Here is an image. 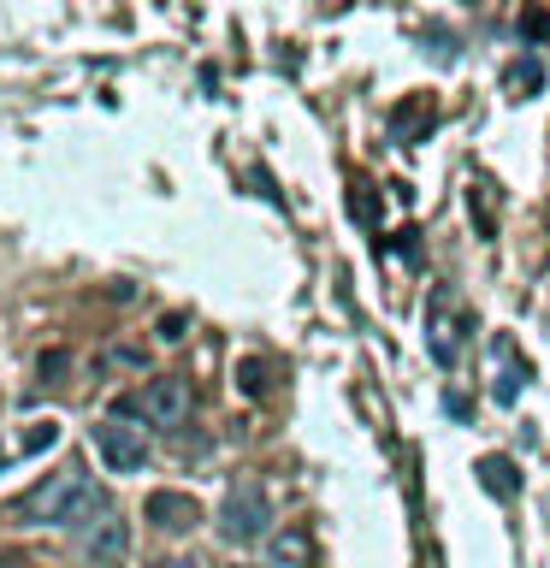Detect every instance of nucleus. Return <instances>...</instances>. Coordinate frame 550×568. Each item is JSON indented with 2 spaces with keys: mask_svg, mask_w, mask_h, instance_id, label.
Masks as SVG:
<instances>
[{
  "mask_svg": "<svg viewBox=\"0 0 550 568\" xmlns=\"http://www.w3.org/2000/svg\"><path fill=\"white\" fill-rule=\"evenodd\" d=\"M89 479H83V468L71 462V468H60V474H48V479H35V486L18 497V521H30V527H48V521H78V509L89 504Z\"/></svg>",
  "mask_w": 550,
  "mask_h": 568,
  "instance_id": "f257e3e1",
  "label": "nucleus"
},
{
  "mask_svg": "<svg viewBox=\"0 0 550 568\" xmlns=\"http://www.w3.org/2000/svg\"><path fill=\"white\" fill-rule=\"evenodd\" d=\"M220 532L225 545H261L273 539V497H266L255 479H237L220 504Z\"/></svg>",
  "mask_w": 550,
  "mask_h": 568,
  "instance_id": "f03ea898",
  "label": "nucleus"
},
{
  "mask_svg": "<svg viewBox=\"0 0 550 568\" xmlns=\"http://www.w3.org/2000/svg\"><path fill=\"white\" fill-rule=\"evenodd\" d=\"M136 408L149 426H160V433H177V426H190V415H195V390H190L184 373H160V379L142 385Z\"/></svg>",
  "mask_w": 550,
  "mask_h": 568,
  "instance_id": "7ed1b4c3",
  "label": "nucleus"
},
{
  "mask_svg": "<svg viewBox=\"0 0 550 568\" xmlns=\"http://www.w3.org/2000/svg\"><path fill=\"white\" fill-rule=\"evenodd\" d=\"M95 450L113 474H142L149 468V438H142V426H124V420H101L95 426Z\"/></svg>",
  "mask_w": 550,
  "mask_h": 568,
  "instance_id": "20e7f679",
  "label": "nucleus"
},
{
  "mask_svg": "<svg viewBox=\"0 0 550 568\" xmlns=\"http://www.w3.org/2000/svg\"><path fill=\"white\" fill-rule=\"evenodd\" d=\"M142 515H149V527H160V532H190L202 521V504H195L190 491H149Z\"/></svg>",
  "mask_w": 550,
  "mask_h": 568,
  "instance_id": "39448f33",
  "label": "nucleus"
},
{
  "mask_svg": "<svg viewBox=\"0 0 550 568\" xmlns=\"http://www.w3.org/2000/svg\"><path fill=\"white\" fill-rule=\"evenodd\" d=\"M78 545H83V557H89V562H119V557H124V545H131V527H124L113 509H106L101 521H83Z\"/></svg>",
  "mask_w": 550,
  "mask_h": 568,
  "instance_id": "423d86ee",
  "label": "nucleus"
},
{
  "mask_svg": "<svg viewBox=\"0 0 550 568\" xmlns=\"http://www.w3.org/2000/svg\"><path fill=\"white\" fill-rule=\"evenodd\" d=\"M308 557H314V550H308V532H302V527H284V532H273V562H266V568H308Z\"/></svg>",
  "mask_w": 550,
  "mask_h": 568,
  "instance_id": "0eeeda50",
  "label": "nucleus"
},
{
  "mask_svg": "<svg viewBox=\"0 0 550 568\" xmlns=\"http://www.w3.org/2000/svg\"><path fill=\"white\" fill-rule=\"evenodd\" d=\"M479 486L509 504V497L521 491V479H515V462H503V456H479Z\"/></svg>",
  "mask_w": 550,
  "mask_h": 568,
  "instance_id": "6e6552de",
  "label": "nucleus"
},
{
  "mask_svg": "<svg viewBox=\"0 0 550 568\" xmlns=\"http://www.w3.org/2000/svg\"><path fill=\"white\" fill-rule=\"evenodd\" d=\"M426 337H432V362L438 367H450L456 362V332H450V320H444V302H432V314H426Z\"/></svg>",
  "mask_w": 550,
  "mask_h": 568,
  "instance_id": "1a4fd4ad",
  "label": "nucleus"
},
{
  "mask_svg": "<svg viewBox=\"0 0 550 568\" xmlns=\"http://www.w3.org/2000/svg\"><path fill=\"white\" fill-rule=\"evenodd\" d=\"M521 36H527V42H550V12L527 7V12H521Z\"/></svg>",
  "mask_w": 550,
  "mask_h": 568,
  "instance_id": "9d476101",
  "label": "nucleus"
},
{
  "mask_svg": "<svg viewBox=\"0 0 550 568\" xmlns=\"http://www.w3.org/2000/svg\"><path fill=\"white\" fill-rule=\"evenodd\" d=\"M532 83H539V65H532V60H521V65L509 71V89H515V101H527V89H532Z\"/></svg>",
  "mask_w": 550,
  "mask_h": 568,
  "instance_id": "9b49d317",
  "label": "nucleus"
},
{
  "mask_svg": "<svg viewBox=\"0 0 550 568\" xmlns=\"http://www.w3.org/2000/svg\"><path fill=\"white\" fill-rule=\"evenodd\" d=\"M237 373H243V390H261V362H243Z\"/></svg>",
  "mask_w": 550,
  "mask_h": 568,
  "instance_id": "f8f14e48",
  "label": "nucleus"
},
{
  "mask_svg": "<svg viewBox=\"0 0 550 568\" xmlns=\"http://www.w3.org/2000/svg\"><path fill=\"white\" fill-rule=\"evenodd\" d=\"M160 337H184V314H166V320H160Z\"/></svg>",
  "mask_w": 550,
  "mask_h": 568,
  "instance_id": "ddd939ff",
  "label": "nucleus"
},
{
  "mask_svg": "<svg viewBox=\"0 0 550 568\" xmlns=\"http://www.w3.org/2000/svg\"><path fill=\"white\" fill-rule=\"evenodd\" d=\"M154 568H195V562H184V557H166V562H154Z\"/></svg>",
  "mask_w": 550,
  "mask_h": 568,
  "instance_id": "4468645a",
  "label": "nucleus"
},
{
  "mask_svg": "<svg viewBox=\"0 0 550 568\" xmlns=\"http://www.w3.org/2000/svg\"><path fill=\"white\" fill-rule=\"evenodd\" d=\"M243 568H261V562H243Z\"/></svg>",
  "mask_w": 550,
  "mask_h": 568,
  "instance_id": "2eb2a0df",
  "label": "nucleus"
}]
</instances>
